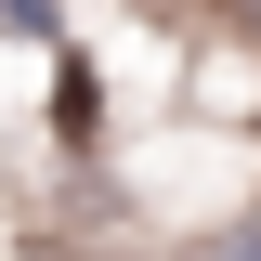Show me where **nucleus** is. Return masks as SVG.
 Wrapping results in <instances>:
<instances>
[{"mask_svg": "<svg viewBox=\"0 0 261 261\" xmlns=\"http://www.w3.org/2000/svg\"><path fill=\"white\" fill-rule=\"evenodd\" d=\"M222 261H261V222H248V235H222Z\"/></svg>", "mask_w": 261, "mask_h": 261, "instance_id": "obj_1", "label": "nucleus"}]
</instances>
